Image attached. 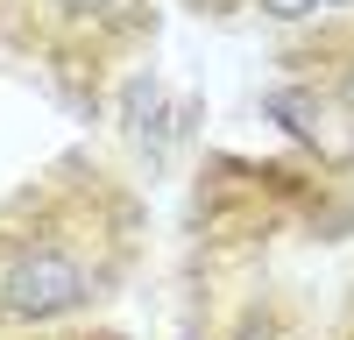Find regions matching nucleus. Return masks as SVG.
I'll list each match as a JSON object with an SVG mask.
<instances>
[{
    "label": "nucleus",
    "instance_id": "obj_3",
    "mask_svg": "<svg viewBox=\"0 0 354 340\" xmlns=\"http://www.w3.org/2000/svg\"><path fill=\"white\" fill-rule=\"evenodd\" d=\"M8 340H128L113 326H57V333H8Z\"/></svg>",
    "mask_w": 354,
    "mask_h": 340
},
{
    "label": "nucleus",
    "instance_id": "obj_2",
    "mask_svg": "<svg viewBox=\"0 0 354 340\" xmlns=\"http://www.w3.org/2000/svg\"><path fill=\"white\" fill-rule=\"evenodd\" d=\"M156 0H0V57L43 71L71 106H106L142 57L156 50Z\"/></svg>",
    "mask_w": 354,
    "mask_h": 340
},
{
    "label": "nucleus",
    "instance_id": "obj_4",
    "mask_svg": "<svg viewBox=\"0 0 354 340\" xmlns=\"http://www.w3.org/2000/svg\"><path fill=\"white\" fill-rule=\"evenodd\" d=\"M192 15H234V8H248V0H185Z\"/></svg>",
    "mask_w": 354,
    "mask_h": 340
},
{
    "label": "nucleus",
    "instance_id": "obj_1",
    "mask_svg": "<svg viewBox=\"0 0 354 340\" xmlns=\"http://www.w3.org/2000/svg\"><path fill=\"white\" fill-rule=\"evenodd\" d=\"M149 263V198L93 149L0 191V340L93 326Z\"/></svg>",
    "mask_w": 354,
    "mask_h": 340
}]
</instances>
